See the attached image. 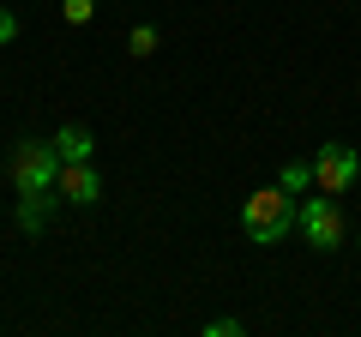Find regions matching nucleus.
I'll return each instance as SVG.
<instances>
[{"label": "nucleus", "instance_id": "9d476101", "mask_svg": "<svg viewBox=\"0 0 361 337\" xmlns=\"http://www.w3.org/2000/svg\"><path fill=\"white\" fill-rule=\"evenodd\" d=\"M235 331H247V325H241V319H211V325H205V337H235Z\"/></svg>", "mask_w": 361, "mask_h": 337}, {"label": "nucleus", "instance_id": "423d86ee", "mask_svg": "<svg viewBox=\"0 0 361 337\" xmlns=\"http://www.w3.org/2000/svg\"><path fill=\"white\" fill-rule=\"evenodd\" d=\"M54 151H61V163H85L90 157V133L85 127H61L54 133Z\"/></svg>", "mask_w": 361, "mask_h": 337}, {"label": "nucleus", "instance_id": "0eeeda50", "mask_svg": "<svg viewBox=\"0 0 361 337\" xmlns=\"http://www.w3.org/2000/svg\"><path fill=\"white\" fill-rule=\"evenodd\" d=\"M277 187H283V193H307L313 187V163H289L283 175H277Z\"/></svg>", "mask_w": 361, "mask_h": 337}, {"label": "nucleus", "instance_id": "6e6552de", "mask_svg": "<svg viewBox=\"0 0 361 337\" xmlns=\"http://www.w3.org/2000/svg\"><path fill=\"white\" fill-rule=\"evenodd\" d=\"M66 25H90V13H97V0H61Z\"/></svg>", "mask_w": 361, "mask_h": 337}, {"label": "nucleus", "instance_id": "f257e3e1", "mask_svg": "<svg viewBox=\"0 0 361 337\" xmlns=\"http://www.w3.org/2000/svg\"><path fill=\"white\" fill-rule=\"evenodd\" d=\"M241 223H247V235L253 241H283L289 229H295V193H283V187H265V193H253L241 205Z\"/></svg>", "mask_w": 361, "mask_h": 337}, {"label": "nucleus", "instance_id": "20e7f679", "mask_svg": "<svg viewBox=\"0 0 361 337\" xmlns=\"http://www.w3.org/2000/svg\"><path fill=\"white\" fill-rule=\"evenodd\" d=\"M301 235H307V247H319V253H331V247H343V217H337L331 199H307V205L295 211Z\"/></svg>", "mask_w": 361, "mask_h": 337}, {"label": "nucleus", "instance_id": "39448f33", "mask_svg": "<svg viewBox=\"0 0 361 337\" xmlns=\"http://www.w3.org/2000/svg\"><path fill=\"white\" fill-rule=\"evenodd\" d=\"M97 193H103V181H97V168L85 163H61V199L66 205H97Z\"/></svg>", "mask_w": 361, "mask_h": 337}, {"label": "nucleus", "instance_id": "7ed1b4c3", "mask_svg": "<svg viewBox=\"0 0 361 337\" xmlns=\"http://www.w3.org/2000/svg\"><path fill=\"white\" fill-rule=\"evenodd\" d=\"M361 175V157L349 151V145H319V157H313V187L319 193H349V181Z\"/></svg>", "mask_w": 361, "mask_h": 337}, {"label": "nucleus", "instance_id": "9b49d317", "mask_svg": "<svg viewBox=\"0 0 361 337\" xmlns=\"http://www.w3.org/2000/svg\"><path fill=\"white\" fill-rule=\"evenodd\" d=\"M13 37H18V18H13V13H0V42H13Z\"/></svg>", "mask_w": 361, "mask_h": 337}, {"label": "nucleus", "instance_id": "f03ea898", "mask_svg": "<svg viewBox=\"0 0 361 337\" xmlns=\"http://www.w3.org/2000/svg\"><path fill=\"white\" fill-rule=\"evenodd\" d=\"M6 168H13L18 193H54V187H61V151H54V145H37V139L13 145Z\"/></svg>", "mask_w": 361, "mask_h": 337}, {"label": "nucleus", "instance_id": "1a4fd4ad", "mask_svg": "<svg viewBox=\"0 0 361 337\" xmlns=\"http://www.w3.org/2000/svg\"><path fill=\"white\" fill-rule=\"evenodd\" d=\"M151 49H157V30L139 25V30H133V54H151Z\"/></svg>", "mask_w": 361, "mask_h": 337}]
</instances>
